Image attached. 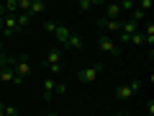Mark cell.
Wrapping results in <instances>:
<instances>
[{"instance_id":"obj_23","label":"cell","mask_w":154,"mask_h":116,"mask_svg":"<svg viewBox=\"0 0 154 116\" xmlns=\"http://www.w3.org/2000/svg\"><path fill=\"white\" fill-rule=\"evenodd\" d=\"M146 116H154V101H149V103H146Z\"/></svg>"},{"instance_id":"obj_5","label":"cell","mask_w":154,"mask_h":116,"mask_svg":"<svg viewBox=\"0 0 154 116\" xmlns=\"http://www.w3.org/2000/svg\"><path fill=\"white\" fill-rule=\"evenodd\" d=\"M44 67L49 70V67H64L62 65V49H51L49 54L44 57Z\"/></svg>"},{"instance_id":"obj_10","label":"cell","mask_w":154,"mask_h":116,"mask_svg":"<svg viewBox=\"0 0 154 116\" xmlns=\"http://www.w3.org/2000/svg\"><path fill=\"white\" fill-rule=\"evenodd\" d=\"M118 16H121V5L118 3H108L105 5V21H116Z\"/></svg>"},{"instance_id":"obj_26","label":"cell","mask_w":154,"mask_h":116,"mask_svg":"<svg viewBox=\"0 0 154 116\" xmlns=\"http://www.w3.org/2000/svg\"><path fill=\"white\" fill-rule=\"evenodd\" d=\"M3 47H5V41H3V39H0V54H3Z\"/></svg>"},{"instance_id":"obj_9","label":"cell","mask_w":154,"mask_h":116,"mask_svg":"<svg viewBox=\"0 0 154 116\" xmlns=\"http://www.w3.org/2000/svg\"><path fill=\"white\" fill-rule=\"evenodd\" d=\"M69 34H72L69 28L59 23V26H57V31H54V36H57V44H59V47H67V39H69Z\"/></svg>"},{"instance_id":"obj_22","label":"cell","mask_w":154,"mask_h":116,"mask_svg":"<svg viewBox=\"0 0 154 116\" xmlns=\"http://www.w3.org/2000/svg\"><path fill=\"white\" fill-rule=\"evenodd\" d=\"M54 93H67V83H57L54 85Z\"/></svg>"},{"instance_id":"obj_13","label":"cell","mask_w":154,"mask_h":116,"mask_svg":"<svg viewBox=\"0 0 154 116\" xmlns=\"http://www.w3.org/2000/svg\"><path fill=\"white\" fill-rule=\"evenodd\" d=\"M54 85H57L54 77H46V80H44V98L46 101H51V95H54Z\"/></svg>"},{"instance_id":"obj_16","label":"cell","mask_w":154,"mask_h":116,"mask_svg":"<svg viewBox=\"0 0 154 116\" xmlns=\"http://www.w3.org/2000/svg\"><path fill=\"white\" fill-rule=\"evenodd\" d=\"M128 44H134V47H144V44H146V41H144V34H141V31L131 34V39H128Z\"/></svg>"},{"instance_id":"obj_14","label":"cell","mask_w":154,"mask_h":116,"mask_svg":"<svg viewBox=\"0 0 154 116\" xmlns=\"http://www.w3.org/2000/svg\"><path fill=\"white\" fill-rule=\"evenodd\" d=\"M0 80H3V83H13V80H16V72H13L11 67H3V70H0Z\"/></svg>"},{"instance_id":"obj_15","label":"cell","mask_w":154,"mask_h":116,"mask_svg":"<svg viewBox=\"0 0 154 116\" xmlns=\"http://www.w3.org/2000/svg\"><path fill=\"white\" fill-rule=\"evenodd\" d=\"M16 23H18V31H21V28H26L28 23H31V16H28V13H18V16H16Z\"/></svg>"},{"instance_id":"obj_24","label":"cell","mask_w":154,"mask_h":116,"mask_svg":"<svg viewBox=\"0 0 154 116\" xmlns=\"http://www.w3.org/2000/svg\"><path fill=\"white\" fill-rule=\"evenodd\" d=\"M3 67H8V57L5 54H0V70H3Z\"/></svg>"},{"instance_id":"obj_27","label":"cell","mask_w":154,"mask_h":116,"mask_svg":"<svg viewBox=\"0 0 154 116\" xmlns=\"http://www.w3.org/2000/svg\"><path fill=\"white\" fill-rule=\"evenodd\" d=\"M0 116H5V114H3V103H0Z\"/></svg>"},{"instance_id":"obj_1","label":"cell","mask_w":154,"mask_h":116,"mask_svg":"<svg viewBox=\"0 0 154 116\" xmlns=\"http://www.w3.org/2000/svg\"><path fill=\"white\" fill-rule=\"evenodd\" d=\"M103 70H105L103 62H95L93 67H85V70L77 72V80H80V83H88V85H90V83H95V80L103 75Z\"/></svg>"},{"instance_id":"obj_4","label":"cell","mask_w":154,"mask_h":116,"mask_svg":"<svg viewBox=\"0 0 154 116\" xmlns=\"http://www.w3.org/2000/svg\"><path fill=\"white\" fill-rule=\"evenodd\" d=\"M0 31H3V41H5V39H11L13 34L18 31V23H16V16H5V21H3V28H0Z\"/></svg>"},{"instance_id":"obj_21","label":"cell","mask_w":154,"mask_h":116,"mask_svg":"<svg viewBox=\"0 0 154 116\" xmlns=\"http://www.w3.org/2000/svg\"><path fill=\"white\" fill-rule=\"evenodd\" d=\"M141 85H144L141 80H131V83H128V88H131L134 93H136V90H141Z\"/></svg>"},{"instance_id":"obj_2","label":"cell","mask_w":154,"mask_h":116,"mask_svg":"<svg viewBox=\"0 0 154 116\" xmlns=\"http://www.w3.org/2000/svg\"><path fill=\"white\" fill-rule=\"evenodd\" d=\"M98 47H100L103 52H108L110 57H118V54H121V47H118V41H113L108 34H100V36H98Z\"/></svg>"},{"instance_id":"obj_18","label":"cell","mask_w":154,"mask_h":116,"mask_svg":"<svg viewBox=\"0 0 154 116\" xmlns=\"http://www.w3.org/2000/svg\"><path fill=\"white\" fill-rule=\"evenodd\" d=\"M93 5H98L95 0H80V3H77V8H80V11H90Z\"/></svg>"},{"instance_id":"obj_11","label":"cell","mask_w":154,"mask_h":116,"mask_svg":"<svg viewBox=\"0 0 154 116\" xmlns=\"http://www.w3.org/2000/svg\"><path fill=\"white\" fill-rule=\"evenodd\" d=\"M144 41H146V44H149V49H152V47H154V23L152 21H149L146 23V26H144Z\"/></svg>"},{"instance_id":"obj_12","label":"cell","mask_w":154,"mask_h":116,"mask_svg":"<svg viewBox=\"0 0 154 116\" xmlns=\"http://www.w3.org/2000/svg\"><path fill=\"white\" fill-rule=\"evenodd\" d=\"M46 11V3L44 0H31V5H28V16H36V13H44Z\"/></svg>"},{"instance_id":"obj_8","label":"cell","mask_w":154,"mask_h":116,"mask_svg":"<svg viewBox=\"0 0 154 116\" xmlns=\"http://www.w3.org/2000/svg\"><path fill=\"white\" fill-rule=\"evenodd\" d=\"M98 26L108 28V34H121V26H123V21H121V18H116V21H105V18H100V21H98Z\"/></svg>"},{"instance_id":"obj_19","label":"cell","mask_w":154,"mask_h":116,"mask_svg":"<svg viewBox=\"0 0 154 116\" xmlns=\"http://www.w3.org/2000/svg\"><path fill=\"white\" fill-rule=\"evenodd\" d=\"M3 114H5V116H18V108H16V106H5V103H3Z\"/></svg>"},{"instance_id":"obj_6","label":"cell","mask_w":154,"mask_h":116,"mask_svg":"<svg viewBox=\"0 0 154 116\" xmlns=\"http://www.w3.org/2000/svg\"><path fill=\"white\" fill-rule=\"evenodd\" d=\"M64 49H72V52H80V49H85V39L80 36L77 31H72L69 34V39H67V47Z\"/></svg>"},{"instance_id":"obj_28","label":"cell","mask_w":154,"mask_h":116,"mask_svg":"<svg viewBox=\"0 0 154 116\" xmlns=\"http://www.w3.org/2000/svg\"><path fill=\"white\" fill-rule=\"evenodd\" d=\"M118 116H131V114H118Z\"/></svg>"},{"instance_id":"obj_3","label":"cell","mask_w":154,"mask_h":116,"mask_svg":"<svg viewBox=\"0 0 154 116\" xmlns=\"http://www.w3.org/2000/svg\"><path fill=\"white\" fill-rule=\"evenodd\" d=\"M11 70L16 72V77H21V80H26V77L31 75V65H28V60H23V57H16V62H13Z\"/></svg>"},{"instance_id":"obj_17","label":"cell","mask_w":154,"mask_h":116,"mask_svg":"<svg viewBox=\"0 0 154 116\" xmlns=\"http://www.w3.org/2000/svg\"><path fill=\"white\" fill-rule=\"evenodd\" d=\"M144 16H146V13H141V11H139V8H134V11L128 13V21H134V23H136V26H139V21H144Z\"/></svg>"},{"instance_id":"obj_25","label":"cell","mask_w":154,"mask_h":116,"mask_svg":"<svg viewBox=\"0 0 154 116\" xmlns=\"http://www.w3.org/2000/svg\"><path fill=\"white\" fill-rule=\"evenodd\" d=\"M38 116H59V114H54V111H51V114H38Z\"/></svg>"},{"instance_id":"obj_7","label":"cell","mask_w":154,"mask_h":116,"mask_svg":"<svg viewBox=\"0 0 154 116\" xmlns=\"http://www.w3.org/2000/svg\"><path fill=\"white\" fill-rule=\"evenodd\" d=\"M131 95H134V90L128 88V83H126V85H118V88L113 90V98L118 101V103H123V101H128Z\"/></svg>"},{"instance_id":"obj_20","label":"cell","mask_w":154,"mask_h":116,"mask_svg":"<svg viewBox=\"0 0 154 116\" xmlns=\"http://www.w3.org/2000/svg\"><path fill=\"white\" fill-rule=\"evenodd\" d=\"M57 26H59L57 21H46V23H44V31H46V34H54V31H57Z\"/></svg>"}]
</instances>
